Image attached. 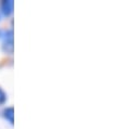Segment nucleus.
<instances>
[{
    "label": "nucleus",
    "instance_id": "7ed1b4c3",
    "mask_svg": "<svg viewBox=\"0 0 122 129\" xmlns=\"http://www.w3.org/2000/svg\"><path fill=\"white\" fill-rule=\"evenodd\" d=\"M7 100V95L5 93V91L2 90L1 88H0V104H2V103H5Z\"/></svg>",
    "mask_w": 122,
    "mask_h": 129
},
{
    "label": "nucleus",
    "instance_id": "f03ea898",
    "mask_svg": "<svg viewBox=\"0 0 122 129\" xmlns=\"http://www.w3.org/2000/svg\"><path fill=\"white\" fill-rule=\"evenodd\" d=\"M5 117L8 119L10 123L13 124V117H14V111H13V107H8L7 110H5Z\"/></svg>",
    "mask_w": 122,
    "mask_h": 129
},
{
    "label": "nucleus",
    "instance_id": "f257e3e1",
    "mask_svg": "<svg viewBox=\"0 0 122 129\" xmlns=\"http://www.w3.org/2000/svg\"><path fill=\"white\" fill-rule=\"evenodd\" d=\"M13 6L14 3L12 0H7V1H3L2 5H1V9H2V12L5 15H10L13 11Z\"/></svg>",
    "mask_w": 122,
    "mask_h": 129
}]
</instances>
